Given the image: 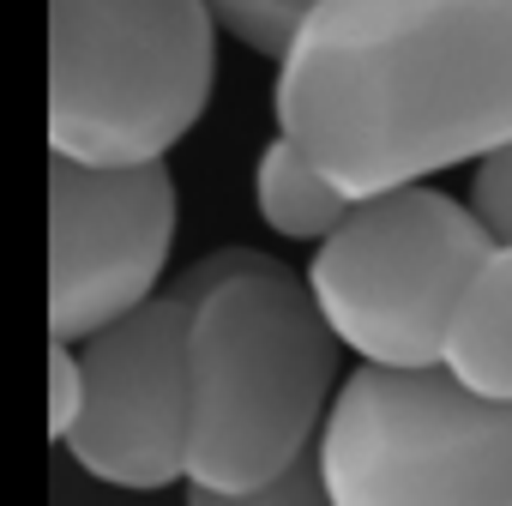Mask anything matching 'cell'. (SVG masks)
<instances>
[{"mask_svg":"<svg viewBox=\"0 0 512 506\" xmlns=\"http://www.w3.org/2000/svg\"><path fill=\"white\" fill-rule=\"evenodd\" d=\"M181 506H332V494H326L320 458L308 452L296 470H284L278 482H260V488H199V482H187Z\"/></svg>","mask_w":512,"mask_h":506,"instance_id":"8fae6325","label":"cell"},{"mask_svg":"<svg viewBox=\"0 0 512 506\" xmlns=\"http://www.w3.org/2000/svg\"><path fill=\"white\" fill-rule=\"evenodd\" d=\"M350 205L356 199L290 133H278L260 151V163H253V211H260V223L272 235H284V241H314L320 247L350 217Z\"/></svg>","mask_w":512,"mask_h":506,"instance_id":"9c48e42d","label":"cell"},{"mask_svg":"<svg viewBox=\"0 0 512 506\" xmlns=\"http://www.w3.org/2000/svg\"><path fill=\"white\" fill-rule=\"evenodd\" d=\"M169 163H79L49 151V338H97L151 296L175 253Z\"/></svg>","mask_w":512,"mask_h":506,"instance_id":"8992f818","label":"cell"},{"mask_svg":"<svg viewBox=\"0 0 512 506\" xmlns=\"http://www.w3.org/2000/svg\"><path fill=\"white\" fill-rule=\"evenodd\" d=\"M272 109L350 199L482 163L512 145V0H320Z\"/></svg>","mask_w":512,"mask_h":506,"instance_id":"6da1fadb","label":"cell"},{"mask_svg":"<svg viewBox=\"0 0 512 506\" xmlns=\"http://www.w3.org/2000/svg\"><path fill=\"white\" fill-rule=\"evenodd\" d=\"M260 260H266L260 247H217V253L193 260V266L175 278V296H181V302H199V296H211L223 278H235V272H247V266H260Z\"/></svg>","mask_w":512,"mask_h":506,"instance_id":"5bb4252c","label":"cell"},{"mask_svg":"<svg viewBox=\"0 0 512 506\" xmlns=\"http://www.w3.org/2000/svg\"><path fill=\"white\" fill-rule=\"evenodd\" d=\"M79 416H85V356L73 338H49V440L67 446Z\"/></svg>","mask_w":512,"mask_h":506,"instance_id":"7c38bea8","label":"cell"},{"mask_svg":"<svg viewBox=\"0 0 512 506\" xmlns=\"http://www.w3.org/2000/svg\"><path fill=\"white\" fill-rule=\"evenodd\" d=\"M338 332L284 260L247 266L193 302L187 332V482L260 488L296 470L344 386Z\"/></svg>","mask_w":512,"mask_h":506,"instance_id":"7a4b0ae2","label":"cell"},{"mask_svg":"<svg viewBox=\"0 0 512 506\" xmlns=\"http://www.w3.org/2000/svg\"><path fill=\"white\" fill-rule=\"evenodd\" d=\"M494 253L470 199L428 181L356 199L314 247L308 290L338 344L368 368H440L458 302Z\"/></svg>","mask_w":512,"mask_h":506,"instance_id":"277c9868","label":"cell"},{"mask_svg":"<svg viewBox=\"0 0 512 506\" xmlns=\"http://www.w3.org/2000/svg\"><path fill=\"white\" fill-rule=\"evenodd\" d=\"M187 332L193 302L163 290L79 344L85 416L61 452L91 482L127 494L187 488Z\"/></svg>","mask_w":512,"mask_h":506,"instance_id":"52a82bcc","label":"cell"},{"mask_svg":"<svg viewBox=\"0 0 512 506\" xmlns=\"http://www.w3.org/2000/svg\"><path fill=\"white\" fill-rule=\"evenodd\" d=\"M314 7H320V0H211L217 25H223L235 43H247L253 55H272V61H284V49L296 43L302 19H308Z\"/></svg>","mask_w":512,"mask_h":506,"instance_id":"30bf717a","label":"cell"},{"mask_svg":"<svg viewBox=\"0 0 512 506\" xmlns=\"http://www.w3.org/2000/svg\"><path fill=\"white\" fill-rule=\"evenodd\" d=\"M217 31L211 0H49V151L169 157L211 103Z\"/></svg>","mask_w":512,"mask_h":506,"instance_id":"3957f363","label":"cell"},{"mask_svg":"<svg viewBox=\"0 0 512 506\" xmlns=\"http://www.w3.org/2000/svg\"><path fill=\"white\" fill-rule=\"evenodd\" d=\"M314 458L332 506H512V404L446 368L356 362Z\"/></svg>","mask_w":512,"mask_h":506,"instance_id":"5b68a950","label":"cell"},{"mask_svg":"<svg viewBox=\"0 0 512 506\" xmlns=\"http://www.w3.org/2000/svg\"><path fill=\"white\" fill-rule=\"evenodd\" d=\"M470 211L488 223L494 241H512V145L488 151L470 169Z\"/></svg>","mask_w":512,"mask_h":506,"instance_id":"4fadbf2b","label":"cell"},{"mask_svg":"<svg viewBox=\"0 0 512 506\" xmlns=\"http://www.w3.org/2000/svg\"><path fill=\"white\" fill-rule=\"evenodd\" d=\"M440 368L470 392L512 404V241H494L482 272L470 278Z\"/></svg>","mask_w":512,"mask_h":506,"instance_id":"ba28073f","label":"cell"}]
</instances>
